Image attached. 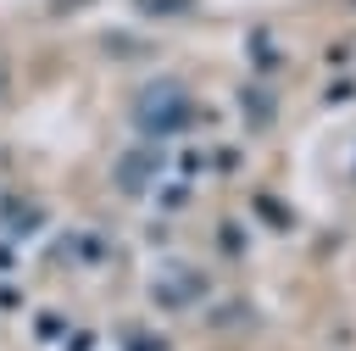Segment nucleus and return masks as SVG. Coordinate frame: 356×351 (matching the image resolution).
I'll return each mask as SVG.
<instances>
[{"instance_id": "1", "label": "nucleus", "mask_w": 356, "mask_h": 351, "mask_svg": "<svg viewBox=\"0 0 356 351\" xmlns=\"http://www.w3.org/2000/svg\"><path fill=\"white\" fill-rule=\"evenodd\" d=\"M134 123H139L145 134H178V128L189 123V89H184L178 78L145 84L139 100H134Z\"/></svg>"}, {"instance_id": "2", "label": "nucleus", "mask_w": 356, "mask_h": 351, "mask_svg": "<svg viewBox=\"0 0 356 351\" xmlns=\"http://www.w3.org/2000/svg\"><path fill=\"white\" fill-rule=\"evenodd\" d=\"M139 11H150V17H178V11H189V0H139Z\"/></svg>"}]
</instances>
